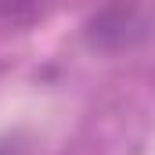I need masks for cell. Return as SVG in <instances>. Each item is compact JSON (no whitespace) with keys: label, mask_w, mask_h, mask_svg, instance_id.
<instances>
[{"label":"cell","mask_w":155,"mask_h":155,"mask_svg":"<svg viewBox=\"0 0 155 155\" xmlns=\"http://www.w3.org/2000/svg\"><path fill=\"white\" fill-rule=\"evenodd\" d=\"M148 33V18L130 4H112L105 11H97L90 22H87V40L94 47H130Z\"/></svg>","instance_id":"6da1fadb"},{"label":"cell","mask_w":155,"mask_h":155,"mask_svg":"<svg viewBox=\"0 0 155 155\" xmlns=\"http://www.w3.org/2000/svg\"><path fill=\"white\" fill-rule=\"evenodd\" d=\"M0 155H36V152H33V144H25L18 134H11V137H0Z\"/></svg>","instance_id":"7a4b0ae2"},{"label":"cell","mask_w":155,"mask_h":155,"mask_svg":"<svg viewBox=\"0 0 155 155\" xmlns=\"http://www.w3.org/2000/svg\"><path fill=\"white\" fill-rule=\"evenodd\" d=\"M4 7H22V4H36V0H0Z\"/></svg>","instance_id":"3957f363"}]
</instances>
